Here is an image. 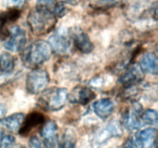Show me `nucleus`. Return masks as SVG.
<instances>
[{
    "mask_svg": "<svg viewBox=\"0 0 158 148\" xmlns=\"http://www.w3.org/2000/svg\"><path fill=\"white\" fill-rule=\"evenodd\" d=\"M56 17L47 7L39 6L29 12L27 23L30 30L35 35H43L53 29Z\"/></svg>",
    "mask_w": 158,
    "mask_h": 148,
    "instance_id": "obj_1",
    "label": "nucleus"
},
{
    "mask_svg": "<svg viewBox=\"0 0 158 148\" xmlns=\"http://www.w3.org/2000/svg\"><path fill=\"white\" fill-rule=\"evenodd\" d=\"M52 52L48 42L36 40L22 51V62L26 67L36 69L49 60Z\"/></svg>",
    "mask_w": 158,
    "mask_h": 148,
    "instance_id": "obj_2",
    "label": "nucleus"
},
{
    "mask_svg": "<svg viewBox=\"0 0 158 148\" xmlns=\"http://www.w3.org/2000/svg\"><path fill=\"white\" fill-rule=\"evenodd\" d=\"M42 92L38 103L46 110L58 111L66 104L68 92L65 88L52 87L44 89Z\"/></svg>",
    "mask_w": 158,
    "mask_h": 148,
    "instance_id": "obj_3",
    "label": "nucleus"
},
{
    "mask_svg": "<svg viewBox=\"0 0 158 148\" xmlns=\"http://www.w3.org/2000/svg\"><path fill=\"white\" fill-rule=\"evenodd\" d=\"M49 83V73L44 69L36 68L28 73L26 80V90L30 94L43 92Z\"/></svg>",
    "mask_w": 158,
    "mask_h": 148,
    "instance_id": "obj_4",
    "label": "nucleus"
},
{
    "mask_svg": "<svg viewBox=\"0 0 158 148\" xmlns=\"http://www.w3.org/2000/svg\"><path fill=\"white\" fill-rule=\"evenodd\" d=\"M49 44L52 51L58 55L64 56L69 53L72 47V39L68 31L59 29L50 36Z\"/></svg>",
    "mask_w": 158,
    "mask_h": 148,
    "instance_id": "obj_5",
    "label": "nucleus"
},
{
    "mask_svg": "<svg viewBox=\"0 0 158 148\" xmlns=\"http://www.w3.org/2000/svg\"><path fill=\"white\" fill-rule=\"evenodd\" d=\"M7 39L5 41L4 47L13 52H19L23 50L26 43V32L18 26H14L9 29Z\"/></svg>",
    "mask_w": 158,
    "mask_h": 148,
    "instance_id": "obj_6",
    "label": "nucleus"
},
{
    "mask_svg": "<svg viewBox=\"0 0 158 148\" xmlns=\"http://www.w3.org/2000/svg\"><path fill=\"white\" fill-rule=\"evenodd\" d=\"M123 134V130L120 123L117 121H112L100 130L96 136H94L93 144L94 148H101L110 139L120 137Z\"/></svg>",
    "mask_w": 158,
    "mask_h": 148,
    "instance_id": "obj_7",
    "label": "nucleus"
},
{
    "mask_svg": "<svg viewBox=\"0 0 158 148\" xmlns=\"http://www.w3.org/2000/svg\"><path fill=\"white\" fill-rule=\"evenodd\" d=\"M143 113V106L140 103H133L129 110L126 112L123 118V123L125 127L129 130H139L143 123L141 121V115Z\"/></svg>",
    "mask_w": 158,
    "mask_h": 148,
    "instance_id": "obj_8",
    "label": "nucleus"
},
{
    "mask_svg": "<svg viewBox=\"0 0 158 148\" xmlns=\"http://www.w3.org/2000/svg\"><path fill=\"white\" fill-rule=\"evenodd\" d=\"M40 134L43 137L46 148H55L58 142V126L53 120L43 123L40 128Z\"/></svg>",
    "mask_w": 158,
    "mask_h": 148,
    "instance_id": "obj_9",
    "label": "nucleus"
},
{
    "mask_svg": "<svg viewBox=\"0 0 158 148\" xmlns=\"http://www.w3.org/2000/svg\"><path fill=\"white\" fill-rule=\"evenodd\" d=\"M96 97V94L87 86H77L68 93L67 99L73 103L86 105Z\"/></svg>",
    "mask_w": 158,
    "mask_h": 148,
    "instance_id": "obj_10",
    "label": "nucleus"
},
{
    "mask_svg": "<svg viewBox=\"0 0 158 148\" xmlns=\"http://www.w3.org/2000/svg\"><path fill=\"white\" fill-rule=\"evenodd\" d=\"M157 130L147 128L139 131L135 137L138 148H156L157 146Z\"/></svg>",
    "mask_w": 158,
    "mask_h": 148,
    "instance_id": "obj_11",
    "label": "nucleus"
},
{
    "mask_svg": "<svg viewBox=\"0 0 158 148\" xmlns=\"http://www.w3.org/2000/svg\"><path fill=\"white\" fill-rule=\"evenodd\" d=\"M143 73L144 72L141 69L140 65L134 64L130 66L122 76L120 82L126 87L134 86L143 80Z\"/></svg>",
    "mask_w": 158,
    "mask_h": 148,
    "instance_id": "obj_12",
    "label": "nucleus"
},
{
    "mask_svg": "<svg viewBox=\"0 0 158 148\" xmlns=\"http://www.w3.org/2000/svg\"><path fill=\"white\" fill-rule=\"evenodd\" d=\"M44 116L38 112H32L28 117H25L19 133L22 136H26L32 130L33 128L44 123Z\"/></svg>",
    "mask_w": 158,
    "mask_h": 148,
    "instance_id": "obj_13",
    "label": "nucleus"
},
{
    "mask_svg": "<svg viewBox=\"0 0 158 148\" xmlns=\"http://www.w3.org/2000/svg\"><path fill=\"white\" fill-rule=\"evenodd\" d=\"M93 108L97 117L105 120L114 113L115 106L110 99L103 98L97 100L93 105Z\"/></svg>",
    "mask_w": 158,
    "mask_h": 148,
    "instance_id": "obj_14",
    "label": "nucleus"
},
{
    "mask_svg": "<svg viewBox=\"0 0 158 148\" xmlns=\"http://www.w3.org/2000/svg\"><path fill=\"white\" fill-rule=\"evenodd\" d=\"M72 39L77 49L83 53H89L94 49V46L90 39L83 31H75L73 33Z\"/></svg>",
    "mask_w": 158,
    "mask_h": 148,
    "instance_id": "obj_15",
    "label": "nucleus"
},
{
    "mask_svg": "<svg viewBox=\"0 0 158 148\" xmlns=\"http://www.w3.org/2000/svg\"><path fill=\"white\" fill-rule=\"evenodd\" d=\"M140 66L143 72L157 75L158 72V60L157 56L153 52H146L142 56Z\"/></svg>",
    "mask_w": 158,
    "mask_h": 148,
    "instance_id": "obj_16",
    "label": "nucleus"
},
{
    "mask_svg": "<svg viewBox=\"0 0 158 148\" xmlns=\"http://www.w3.org/2000/svg\"><path fill=\"white\" fill-rule=\"evenodd\" d=\"M25 119V114L23 113H16L9 117H3L0 120V124L6 129L13 133L19 132L23 122Z\"/></svg>",
    "mask_w": 158,
    "mask_h": 148,
    "instance_id": "obj_17",
    "label": "nucleus"
},
{
    "mask_svg": "<svg viewBox=\"0 0 158 148\" xmlns=\"http://www.w3.org/2000/svg\"><path fill=\"white\" fill-rule=\"evenodd\" d=\"M77 141V133L72 128H66L63 131L58 143V148H75Z\"/></svg>",
    "mask_w": 158,
    "mask_h": 148,
    "instance_id": "obj_18",
    "label": "nucleus"
},
{
    "mask_svg": "<svg viewBox=\"0 0 158 148\" xmlns=\"http://www.w3.org/2000/svg\"><path fill=\"white\" fill-rule=\"evenodd\" d=\"M15 58L7 52H2L0 55V69L5 73H10L15 68Z\"/></svg>",
    "mask_w": 158,
    "mask_h": 148,
    "instance_id": "obj_19",
    "label": "nucleus"
},
{
    "mask_svg": "<svg viewBox=\"0 0 158 148\" xmlns=\"http://www.w3.org/2000/svg\"><path fill=\"white\" fill-rule=\"evenodd\" d=\"M158 115L157 112L155 109H148L147 110L143 111L141 115L142 123L151 126H157V124Z\"/></svg>",
    "mask_w": 158,
    "mask_h": 148,
    "instance_id": "obj_20",
    "label": "nucleus"
},
{
    "mask_svg": "<svg viewBox=\"0 0 158 148\" xmlns=\"http://www.w3.org/2000/svg\"><path fill=\"white\" fill-rule=\"evenodd\" d=\"M15 144V137L6 134L2 129H0V148H13Z\"/></svg>",
    "mask_w": 158,
    "mask_h": 148,
    "instance_id": "obj_21",
    "label": "nucleus"
},
{
    "mask_svg": "<svg viewBox=\"0 0 158 148\" xmlns=\"http://www.w3.org/2000/svg\"><path fill=\"white\" fill-rule=\"evenodd\" d=\"M126 0H98L97 5L101 8H110L119 6Z\"/></svg>",
    "mask_w": 158,
    "mask_h": 148,
    "instance_id": "obj_22",
    "label": "nucleus"
},
{
    "mask_svg": "<svg viewBox=\"0 0 158 148\" xmlns=\"http://www.w3.org/2000/svg\"><path fill=\"white\" fill-rule=\"evenodd\" d=\"M66 8L65 7L64 4L62 2H58L56 4L53 9V14L56 17H63L66 14Z\"/></svg>",
    "mask_w": 158,
    "mask_h": 148,
    "instance_id": "obj_23",
    "label": "nucleus"
},
{
    "mask_svg": "<svg viewBox=\"0 0 158 148\" xmlns=\"http://www.w3.org/2000/svg\"><path fill=\"white\" fill-rule=\"evenodd\" d=\"M28 0H7V5L9 7L13 9H18L24 6Z\"/></svg>",
    "mask_w": 158,
    "mask_h": 148,
    "instance_id": "obj_24",
    "label": "nucleus"
},
{
    "mask_svg": "<svg viewBox=\"0 0 158 148\" xmlns=\"http://www.w3.org/2000/svg\"><path fill=\"white\" fill-rule=\"evenodd\" d=\"M29 145L30 148H42L41 141L36 136H32V137H30Z\"/></svg>",
    "mask_w": 158,
    "mask_h": 148,
    "instance_id": "obj_25",
    "label": "nucleus"
},
{
    "mask_svg": "<svg viewBox=\"0 0 158 148\" xmlns=\"http://www.w3.org/2000/svg\"><path fill=\"white\" fill-rule=\"evenodd\" d=\"M121 148H138L137 143H136L135 140L133 138H129L128 140H126Z\"/></svg>",
    "mask_w": 158,
    "mask_h": 148,
    "instance_id": "obj_26",
    "label": "nucleus"
},
{
    "mask_svg": "<svg viewBox=\"0 0 158 148\" xmlns=\"http://www.w3.org/2000/svg\"><path fill=\"white\" fill-rule=\"evenodd\" d=\"M55 1L56 0H38L37 2H38L39 6L48 7V6H51Z\"/></svg>",
    "mask_w": 158,
    "mask_h": 148,
    "instance_id": "obj_27",
    "label": "nucleus"
},
{
    "mask_svg": "<svg viewBox=\"0 0 158 148\" xmlns=\"http://www.w3.org/2000/svg\"><path fill=\"white\" fill-rule=\"evenodd\" d=\"M6 110L7 109H6V106L3 104H0V120L5 117L6 113Z\"/></svg>",
    "mask_w": 158,
    "mask_h": 148,
    "instance_id": "obj_28",
    "label": "nucleus"
},
{
    "mask_svg": "<svg viewBox=\"0 0 158 148\" xmlns=\"http://www.w3.org/2000/svg\"><path fill=\"white\" fill-rule=\"evenodd\" d=\"M79 1H80V0H63L64 2L67 3V4H69V5H73V6H75V5L78 4Z\"/></svg>",
    "mask_w": 158,
    "mask_h": 148,
    "instance_id": "obj_29",
    "label": "nucleus"
},
{
    "mask_svg": "<svg viewBox=\"0 0 158 148\" xmlns=\"http://www.w3.org/2000/svg\"><path fill=\"white\" fill-rule=\"evenodd\" d=\"M21 148H26V147H21Z\"/></svg>",
    "mask_w": 158,
    "mask_h": 148,
    "instance_id": "obj_30",
    "label": "nucleus"
}]
</instances>
